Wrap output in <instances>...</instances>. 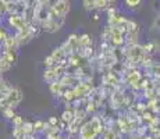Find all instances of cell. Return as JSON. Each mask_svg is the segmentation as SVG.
Segmentation results:
<instances>
[{"label": "cell", "instance_id": "2", "mask_svg": "<svg viewBox=\"0 0 160 139\" xmlns=\"http://www.w3.org/2000/svg\"><path fill=\"white\" fill-rule=\"evenodd\" d=\"M52 11L60 18H64V15L70 11V3L68 0H57L54 6L52 7Z\"/></svg>", "mask_w": 160, "mask_h": 139}, {"label": "cell", "instance_id": "1", "mask_svg": "<svg viewBox=\"0 0 160 139\" xmlns=\"http://www.w3.org/2000/svg\"><path fill=\"white\" fill-rule=\"evenodd\" d=\"M100 121L99 118H92L89 122H87L81 128V139H95L96 135L100 132Z\"/></svg>", "mask_w": 160, "mask_h": 139}, {"label": "cell", "instance_id": "6", "mask_svg": "<svg viewBox=\"0 0 160 139\" xmlns=\"http://www.w3.org/2000/svg\"><path fill=\"white\" fill-rule=\"evenodd\" d=\"M141 2H142V0H125V4H127L128 7H135V6H138Z\"/></svg>", "mask_w": 160, "mask_h": 139}, {"label": "cell", "instance_id": "8", "mask_svg": "<svg viewBox=\"0 0 160 139\" xmlns=\"http://www.w3.org/2000/svg\"><path fill=\"white\" fill-rule=\"evenodd\" d=\"M104 139H118V138H117V135L113 131H109V132H106V135H104Z\"/></svg>", "mask_w": 160, "mask_h": 139}, {"label": "cell", "instance_id": "3", "mask_svg": "<svg viewBox=\"0 0 160 139\" xmlns=\"http://www.w3.org/2000/svg\"><path fill=\"white\" fill-rule=\"evenodd\" d=\"M10 24L14 28H17L18 31L25 29V22H24V20L20 17V15H15V14L11 15V17H10Z\"/></svg>", "mask_w": 160, "mask_h": 139}, {"label": "cell", "instance_id": "12", "mask_svg": "<svg viewBox=\"0 0 160 139\" xmlns=\"http://www.w3.org/2000/svg\"><path fill=\"white\" fill-rule=\"evenodd\" d=\"M4 91V82H3V78H2V71H0V93Z\"/></svg>", "mask_w": 160, "mask_h": 139}, {"label": "cell", "instance_id": "9", "mask_svg": "<svg viewBox=\"0 0 160 139\" xmlns=\"http://www.w3.org/2000/svg\"><path fill=\"white\" fill-rule=\"evenodd\" d=\"M88 42H89V36H88V35H84V36L81 38V41H79V43H81L82 46L88 45Z\"/></svg>", "mask_w": 160, "mask_h": 139}, {"label": "cell", "instance_id": "10", "mask_svg": "<svg viewBox=\"0 0 160 139\" xmlns=\"http://www.w3.org/2000/svg\"><path fill=\"white\" fill-rule=\"evenodd\" d=\"M53 63H54V58L52 57V56H50V57H48V58L45 60V64H48V66H52Z\"/></svg>", "mask_w": 160, "mask_h": 139}, {"label": "cell", "instance_id": "11", "mask_svg": "<svg viewBox=\"0 0 160 139\" xmlns=\"http://www.w3.org/2000/svg\"><path fill=\"white\" fill-rule=\"evenodd\" d=\"M6 11V2L4 0H0V13Z\"/></svg>", "mask_w": 160, "mask_h": 139}, {"label": "cell", "instance_id": "5", "mask_svg": "<svg viewBox=\"0 0 160 139\" xmlns=\"http://www.w3.org/2000/svg\"><path fill=\"white\" fill-rule=\"evenodd\" d=\"M63 120H64V121L72 122V120H74V116H72V113H68V111H66V113L63 114Z\"/></svg>", "mask_w": 160, "mask_h": 139}, {"label": "cell", "instance_id": "4", "mask_svg": "<svg viewBox=\"0 0 160 139\" xmlns=\"http://www.w3.org/2000/svg\"><path fill=\"white\" fill-rule=\"evenodd\" d=\"M107 4H109V2H107V0H93V7L104 8Z\"/></svg>", "mask_w": 160, "mask_h": 139}, {"label": "cell", "instance_id": "7", "mask_svg": "<svg viewBox=\"0 0 160 139\" xmlns=\"http://www.w3.org/2000/svg\"><path fill=\"white\" fill-rule=\"evenodd\" d=\"M56 75V71H48V72H45V79H53Z\"/></svg>", "mask_w": 160, "mask_h": 139}]
</instances>
